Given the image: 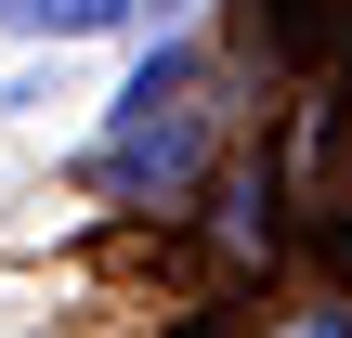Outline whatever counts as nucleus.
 I'll use <instances>...</instances> for the list:
<instances>
[{"label": "nucleus", "mask_w": 352, "mask_h": 338, "mask_svg": "<svg viewBox=\"0 0 352 338\" xmlns=\"http://www.w3.org/2000/svg\"><path fill=\"white\" fill-rule=\"evenodd\" d=\"M183 169H196V78H183V52H157V65L118 91L104 182H183Z\"/></svg>", "instance_id": "nucleus-1"}, {"label": "nucleus", "mask_w": 352, "mask_h": 338, "mask_svg": "<svg viewBox=\"0 0 352 338\" xmlns=\"http://www.w3.org/2000/svg\"><path fill=\"white\" fill-rule=\"evenodd\" d=\"M131 0H0V26H26V39H91V26H118Z\"/></svg>", "instance_id": "nucleus-2"}, {"label": "nucleus", "mask_w": 352, "mask_h": 338, "mask_svg": "<svg viewBox=\"0 0 352 338\" xmlns=\"http://www.w3.org/2000/svg\"><path fill=\"white\" fill-rule=\"evenodd\" d=\"M287 338H352V300H327V313H300Z\"/></svg>", "instance_id": "nucleus-3"}]
</instances>
